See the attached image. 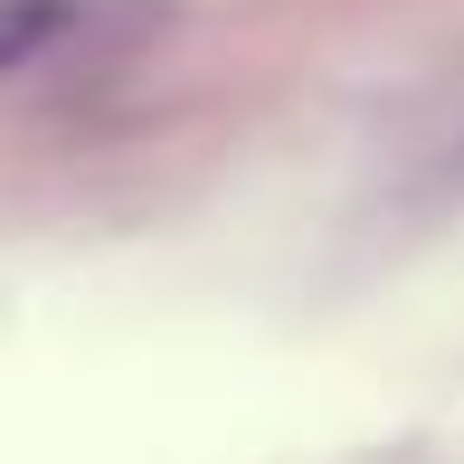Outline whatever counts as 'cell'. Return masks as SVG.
<instances>
[{
    "instance_id": "cell-1",
    "label": "cell",
    "mask_w": 464,
    "mask_h": 464,
    "mask_svg": "<svg viewBox=\"0 0 464 464\" xmlns=\"http://www.w3.org/2000/svg\"><path fill=\"white\" fill-rule=\"evenodd\" d=\"M76 19V0H0V76L38 67L57 48V29Z\"/></svg>"
}]
</instances>
